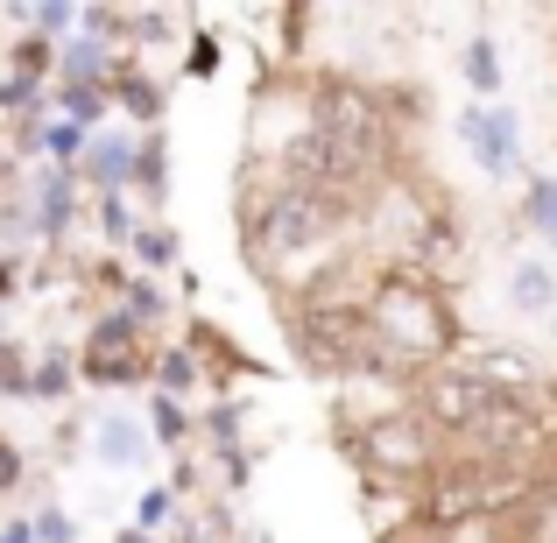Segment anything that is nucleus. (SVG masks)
Listing matches in <instances>:
<instances>
[{
    "label": "nucleus",
    "mask_w": 557,
    "mask_h": 543,
    "mask_svg": "<svg viewBox=\"0 0 557 543\" xmlns=\"http://www.w3.org/2000/svg\"><path fill=\"white\" fill-rule=\"evenodd\" d=\"M28 269H36V255H8V247H0V311L28 297Z\"/></svg>",
    "instance_id": "c756f323"
},
{
    "label": "nucleus",
    "mask_w": 557,
    "mask_h": 543,
    "mask_svg": "<svg viewBox=\"0 0 557 543\" xmlns=\"http://www.w3.org/2000/svg\"><path fill=\"white\" fill-rule=\"evenodd\" d=\"M135 149H141V135H135L127 121L99 127L92 149H85V163H78L85 198H113V190H135Z\"/></svg>",
    "instance_id": "6e6552de"
},
{
    "label": "nucleus",
    "mask_w": 557,
    "mask_h": 543,
    "mask_svg": "<svg viewBox=\"0 0 557 543\" xmlns=\"http://www.w3.org/2000/svg\"><path fill=\"white\" fill-rule=\"evenodd\" d=\"M22 488H28V452L14 431H0V502H14Z\"/></svg>",
    "instance_id": "c85d7f7f"
},
{
    "label": "nucleus",
    "mask_w": 557,
    "mask_h": 543,
    "mask_svg": "<svg viewBox=\"0 0 557 543\" xmlns=\"http://www.w3.org/2000/svg\"><path fill=\"white\" fill-rule=\"evenodd\" d=\"M451 135L466 141V156H473L480 170H487L494 184H530L536 177V163H530V149H522V121H516V107H459L451 113Z\"/></svg>",
    "instance_id": "39448f33"
},
{
    "label": "nucleus",
    "mask_w": 557,
    "mask_h": 543,
    "mask_svg": "<svg viewBox=\"0 0 557 543\" xmlns=\"http://www.w3.org/2000/svg\"><path fill=\"white\" fill-rule=\"evenodd\" d=\"M22 177H28V170L14 163V156H8V141H0V190H14V184H22Z\"/></svg>",
    "instance_id": "72a5a7b5"
},
{
    "label": "nucleus",
    "mask_w": 557,
    "mask_h": 543,
    "mask_svg": "<svg viewBox=\"0 0 557 543\" xmlns=\"http://www.w3.org/2000/svg\"><path fill=\"white\" fill-rule=\"evenodd\" d=\"M57 50H64V42H50V36H8V42H0V71L36 78V85H57Z\"/></svg>",
    "instance_id": "a878e982"
},
{
    "label": "nucleus",
    "mask_w": 557,
    "mask_h": 543,
    "mask_svg": "<svg viewBox=\"0 0 557 543\" xmlns=\"http://www.w3.org/2000/svg\"><path fill=\"white\" fill-rule=\"evenodd\" d=\"M170 190H177V149H170V127H156V135H141V149H135V190H127V198H135L149 219H163Z\"/></svg>",
    "instance_id": "f8f14e48"
},
{
    "label": "nucleus",
    "mask_w": 557,
    "mask_h": 543,
    "mask_svg": "<svg viewBox=\"0 0 557 543\" xmlns=\"http://www.w3.org/2000/svg\"><path fill=\"white\" fill-rule=\"evenodd\" d=\"M502 304H508V318H530V325L557 318V269L544 255H516L502 269Z\"/></svg>",
    "instance_id": "9b49d317"
},
{
    "label": "nucleus",
    "mask_w": 557,
    "mask_h": 543,
    "mask_svg": "<svg viewBox=\"0 0 557 543\" xmlns=\"http://www.w3.org/2000/svg\"><path fill=\"white\" fill-rule=\"evenodd\" d=\"M156 332H141L135 318L121 311V304H107V311H92L85 318V332H78V381L85 388H141L149 395L156 388Z\"/></svg>",
    "instance_id": "7ed1b4c3"
},
{
    "label": "nucleus",
    "mask_w": 557,
    "mask_h": 543,
    "mask_svg": "<svg viewBox=\"0 0 557 543\" xmlns=\"http://www.w3.org/2000/svg\"><path fill=\"white\" fill-rule=\"evenodd\" d=\"M184 516H190V502H184V494L170 488V480H149V488L135 494V516H127V522H135V530H149V536H163V543H170V530H177Z\"/></svg>",
    "instance_id": "393cba45"
},
{
    "label": "nucleus",
    "mask_w": 557,
    "mask_h": 543,
    "mask_svg": "<svg viewBox=\"0 0 557 543\" xmlns=\"http://www.w3.org/2000/svg\"><path fill=\"white\" fill-rule=\"evenodd\" d=\"M127 261H135V275H177V269H190V261H184V233L170 226V219H141Z\"/></svg>",
    "instance_id": "aec40b11"
},
{
    "label": "nucleus",
    "mask_w": 557,
    "mask_h": 543,
    "mask_svg": "<svg viewBox=\"0 0 557 543\" xmlns=\"http://www.w3.org/2000/svg\"><path fill=\"white\" fill-rule=\"evenodd\" d=\"M459 360L473 367V374L487 381L494 395H536V388L550 381V374H544V360H536L530 346H508V340H473Z\"/></svg>",
    "instance_id": "1a4fd4ad"
},
{
    "label": "nucleus",
    "mask_w": 557,
    "mask_h": 543,
    "mask_svg": "<svg viewBox=\"0 0 557 543\" xmlns=\"http://www.w3.org/2000/svg\"><path fill=\"white\" fill-rule=\"evenodd\" d=\"M149 395H170V403L198 409L205 395H212V374H205V360L190 354L184 340H163V346H156V388Z\"/></svg>",
    "instance_id": "dca6fc26"
},
{
    "label": "nucleus",
    "mask_w": 557,
    "mask_h": 543,
    "mask_svg": "<svg viewBox=\"0 0 557 543\" xmlns=\"http://www.w3.org/2000/svg\"><path fill=\"white\" fill-rule=\"evenodd\" d=\"M381 543H451V536H437V530H431V522H423V516H417V522H409V530H395V536H381Z\"/></svg>",
    "instance_id": "2f4dec72"
},
{
    "label": "nucleus",
    "mask_w": 557,
    "mask_h": 543,
    "mask_svg": "<svg viewBox=\"0 0 557 543\" xmlns=\"http://www.w3.org/2000/svg\"><path fill=\"white\" fill-rule=\"evenodd\" d=\"M78 395H85V381H78V340H36V381H28V403L71 409Z\"/></svg>",
    "instance_id": "ddd939ff"
},
{
    "label": "nucleus",
    "mask_w": 557,
    "mask_h": 543,
    "mask_svg": "<svg viewBox=\"0 0 557 543\" xmlns=\"http://www.w3.org/2000/svg\"><path fill=\"white\" fill-rule=\"evenodd\" d=\"M141 205L127 198V190H113V198H92V219H85V226H92V240H99V255H127V247H135V233H141Z\"/></svg>",
    "instance_id": "6ab92c4d"
},
{
    "label": "nucleus",
    "mask_w": 557,
    "mask_h": 543,
    "mask_svg": "<svg viewBox=\"0 0 557 543\" xmlns=\"http://www.w3.org/2000/svg\"><path fill=\"white\" fill-rule=\"evenodd\" d=\"M92 459L107 473H141L156 459V437L135 409H92Z\"/></svg>",
    "instance_id": "9d476101"
},
{
    "label": "nucleus",
    "mask_w": 557,
    "mask_h": 543,
    "mask_svg": "<svg viewBox=\"0 0 557 543\" xmlns=\"http://www.w3.org/2000/svg\"><path fill=\"white\" fill-rule=\"evenodd\" d=\"M177 340L205 360V374H212V395H240V381H269V360H255L226 325H212V318H198V311L177 325Z\"/></svg>",
    "instance_id": "0eeeda50"
},
{
    "label": "nucleus",
    "mask_w": 557,
    "mask_h": 543,
    "mask_svg": "<svg viewBox=\"0 0 557 543\" xmlns=\"http://www.w3.org/2000/svg\"><path fill=\"white\" fill-rule=\"evenodd\" d=\"M121 311L135 318L141 332H156V340H170V325H184V318H177V297H170L163 275H135V283H127V297H121Z\"/></svg>",
    "instance_id": "412c9836"
},
{
    "label": "nucleus",
    "mask_w": 557,
    "mask_h": 543,
    "mask_svg": "<svg viewBox=\"0 0 557 543\" xmlns=\"http://www.w3.org/2000/svg\"><path fill=\"white\" fill-rule=\"evenodd\" d=\"M198 437H205V452L255 445V437H247V395H205L198 403Z\"/></svg>",
    "instance_id": "5701e85b"
},
{
    "label": "nucleus",
    "mask_w": 557,
    "mask_h": 543,
    "mask_svg": "<svg viewBox=\"0 0 557 543\" xmlns=\"http://www.w3.org/2000/svg\"><path fill=\"white\" fill-rule=\"evenodd\" d=\"M494 403H502V395H494V388H487V381H480L466 360H445V367H431V374H423L417 388H409V409H417V417L431 423V431L445 437V445L473 437V431H480V417H487Z\"/></svg>",
    "instance_id": "20e7f679"
},
{
    "label": "nucleus",
    "mask_w": 557,
    "mask_h": 543,
    "mask_svg": "<svg viewBox=\"0 0 557 543\" xmlns=\"http://www.w3.org/2000/svg\"><path fill=\"white\" fill-rule=\"evenodd\" d=\"M0 543H36V522H28V516H8V522H0Z\"/></svg>",
    "instance_id": "473e14b6"
},
{
    "label": "nucleus",
    "mask_w": 557,
    "mask_h": 543,
    "mask_svg": "<svg viewBox=\"0 0 557 543\" xmlns=\"http://www.w3.org/2000/svg\"><path fill=\"white\" fill-rule=\"evenodd\" d=\"M28 522H36V543H78V522H71V516H64L57 502L28 508Z\"/></svg>",
    "instance_id": "7c9ffc66"
},
{
    "label": "nucleus",
    "mask_w": 557,
    "mask_h": 543,
    "mask_svg": "<svg viewBox=\"0 0 557 543\" xmlns=\"http://www.w3.org/2000/svg\"><path fill=\"white\" fill-rule=\"evenodd\" d=\"M0 522H8V516H0Z\"/></svg>",
    "instance_id": "e433bc0d"
},
{
    "label": "nucleus",
    "mask_w": 557,
    "mask_h": 543,
    "mask_svg": "<svg viewBox=\"0 0 557 543\" xmlns=\"http://www.w3.org/2000/svg\"><path fill=\"white\" fill-rule=\"evenodd\" d=\"M332 437H339V452H346L360 488H409V494H423V480H431L451 452L417 409H388V417L360 423V431H332Z\"/></svg>",
    "instance_id": "f03ea898"
},
{
    "label": "nucleus",
    "mask_w": 557,
    "mask_h": 543,
    "mask_svg": "<svg viewBox=\"0 0 557 543\" xmlns=\"http://www.w3.org/2000/svg\"><path fill=\"white\" fill-rule=\"evenodd\" d=\"M516 240H536L544 255H557V170H536L530 184L516 190Z\"/></svg>",
    "instance_id": "2eb2a0df"
},
{
    "label": "nucleus",
    "mask_w": 557,
    "mask_h": 543,
    "mask_svg": "<svg viewBox=\"0 0 557 543\" xmlns=\"http://www.w3.org/2000/svg\"><path fill=\"white\" fill-rule=\"evenodd\" d=\"M28 381H36V340L8 332L0 340V403H28Z\"/></svg>",
    "instance_id": "bb28decb"
},
{
    "label": "nucleus",
    "mask_w": 557,
    "mask_h": 543,
    "mask_svg": "<svg viewBox=\"0 0 557 543\" xmlns=\"http://www.w3.org/2000/svg\"><path fill=\"white\" fill-rule=\"evenodd\" d=\"M0 340H8V311H0Z\"/></svg>",
    "instance_id": "c9c22d12"
},
{
    "label": "nucleus",
    "mask_w": 557,
    "mask_h": 543,
    "mask_svg": "<svg viewBox=\"0 0 557 543\" xmlns=\"http://www.w3.org/2000/svg\"><path fill=\"white\" fill-rule=\"evenodd\" d=\"M113 543H163V536H149V530H135V522H121V530H113Z\"/></svg>",
    "instance_id": "f704fd0d"
},
{
    "label": "nucleus",
    "mask_w": 557,
    "mask_h": 543,
    "mask_svg": "<svg viewBox=\"0 0 557 543\" xmlns=\"http://www.w3.org/2000/svg\"><path fill=\"white\" fill-rule=\"evenodd\" d=\"M219 71H226V42L212 36V28H198V36L184 42V78H198V85H212Z\"/></svg>",
    "instance_id": "cd10ccee"
},
{
    "label": "nucleus",
    "mask_w": 557,
    "mask_h": 543,
    "mask_svg": "<svg viewBox=\"0 0 557 543\" xmlns=\"http://www.w3.org/2000/svg\"><path fill=\"white\" fill-rule=\"evenodd\" d=\"M22 198H28V219H36L42 255H71V233L92 219V198H85L78 170H50V163H36V170L22 177Z\"/></svg>",
    "instance_id": "423d86ee"
},
{
    "label": "nucleus",
    "mask_w": 557,
    "mask_h": 543,
    "mask_svg": "<svg viewBox=\"0 0 557 543\" xmlns=\"http://www.w3.org/2000/svg\"><path fill=\"white\" fill-rule=\"evenodd\" d=\"M42 121H50V85L0 71V135L8 127H42Z\"/></svg>",
    "instance_id": "b1692460"
},
{
    "label": "nucleus",
    "mask_w": 557,
    "mask_h": 543,
    "mask_svg": "<svg viewBox=\"0 0 557 543\" xmlns=\"http://www.w3.org/2000/svg\"><path fill=\"white\" fill-rule=\"evenodd\" d=\"M459 78H466V92H473L480 107H502V92H508V57H502V42H494L487 28L459 42Z\"/></svg>",
    "instance_id": "f3484780"
},
{
    "label": "nucleus",
    "mask_w": 557,
    "mask_h": 543,
    "mask_svg": "<svg viewBox=\"0 0 557 543\" xmlns=\"http://www.w3.org/2000/svg\"><path fill=\"white\" fill-rule=\"evenodd\" d=\"M113 107H121V121L135 127V135H156V127L170 121V85L156 64H135L113 78Z\"/></svg>",
    "instance_id": "4468645a"
},
{
    "label": "nucleus",
    "mask_w": 557,
    "mask_h": 543,
    "mask_svg": "<svg viewBox=\"0 0 557 543\" xmlns=\"http://www.w3.org/2000/svg\"><path fill=\"white\" fill-rule=\"evenodd\" d=\"M360 311H368L374 340L388 346L395 360H409L417 374H431V367L459 360L466 346H473L451 283H445V275H431L423 261H374Z\"/></svg>",
    "instance_id": "f257e3e1"
},
{
    "label": "nucleus",
    "mask_w": 557,
    "mask_h": 543,
    "mask_svg": "<svg viewBox=\"0 0 557 543\" xmlns=\"http://www.w3.org/2000/svg\"><path fill=\"white\" fill-rule=\"evenodd\" d=\"M141 423H149L156 452H170V459H184V452H205V437H198V409H190V403H170V395H141Z\"/></svg>",
    "instance_id": "a211bd4d"
},
{
    "label": "nucleus",
    "mask_w": 557,
    "mask_h": 543,
    "mask_svg": "<svg viewBox=\"0 0 557 543\" xmlns=\"http://www.w3.org/2000/svg\"><path fill=\"white\" fill-rule=\"evenodd\" d=\"M113 71H121V50H107L92 36H71L57 50V85H113Z\"/></svg>",
    "instance_id": "4be33fe9"
}]
</instances>
